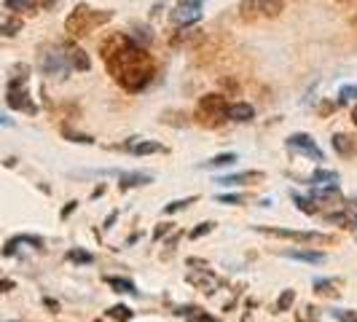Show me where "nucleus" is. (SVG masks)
<instances>
[{
    "mask_svg": "<svg viewBox=\"0 0 357 322\" xmlns=\"http://www.w3.org/2000/svg\"><path fill=\"white\" fill-rule=\"evenodd\" d=\"M105 68L110 72V78L124 91H129V94H137V91L148 89L153 84V78H156V70H159L156 59L135 38L126 43L121 52L107 56Z\"/></svg>",
    "mask_w": 357,
    "mask_h": 322,
    "instance_id": "nucleus-1",
    "label": "nucleus"
},
{
    "mask_svg": "<svg viewBox=\"0 0 357 322\" xmlns=\"http://www.w3.org/2000/svg\"><path fill=\"white\" fill-rule=\"evenodd\" d=\"M110 19H113V11H110V8L97 11V8L86 6V3H78L70 11V17L65 19V30H68V36H73V38H84V36H89L91 30L107 24Z\"/></svg>",
    "mask_w": 357,
    "mask_h": 322,
    "instance_id": "nucleus-2",
    "label": "nucleus"
},
{
    "mask_svg": "<svg viewBox=\"0 0 357 322\" xmlns=\"http://www.w3.org/2000/svg\"><path fill=\"white\" fill-rule=\"evenodd\" d=\"M27 78H30V65H17L11 70V81H8V89H6V102L11 110L19 113H30L36 116L38 105L30 100V89H27Z\"/></svg>",
    "mask_w": 357,
    "mask_h": 322,
    "instance_id": "nucleus-3",
    "label": "nucleus"
},
{
    "mask_svg": "<svg viewBox=\"0 0 357 322\" xmlns=\"http://www.w3.org/2000/svg\"><path fill=\"white\" fill-rule=\"evenodd\" d=\"M226 110H229V100L223 97V94H204L202 100H199V107H197V121L202 126H207V129H215V126H220L226 121Z\"/></svg>",
    "mask_w": 357,
    "mask_h": 322,
    "instance_id": "nucleus-4",
    "label": "nucleus"
},
{
    "mask_svg": "<svg viewBox=\"0 0 357 322\" xmlns=\"http://www.w3.org/2000/svg\"><path fill=\"white\" fill-rule=\"evenodd\" d=\"M255 231L266 233V236H277V239H293V242H301V245H320V247H331V245H336V236H333V233L296 231V229H274V226H255Z\"/></svg>",
    "mask_w": 357,
    "mask_h": 322,
    "instance_id": "nucleus-5",
    "label": "nucleus"
},
{
    "mask_svg": "<svg viewBox=\"0 0 357 322\" xmlns=\"http://www.w3.org/2000/svg\"><path fill=\"white\" fill-rule=\"evenodd\" d=\"M40 70L46 72V75H52V78L65 81L73 70L68 56H65V49H49V52L40 54Z\"/></svg>",
    "mask_w": 357,
    "mask_h": 322,
    "instance_id": "nucleus-6",
    "label": "nucleus"
},
{
    "mask_svg": "<svg viewBox=\"0 0 357 322\" xmlns=\"http://www.w3.org/2000/svg\"><path fill=\"white\" fill-rule=\"evenodd\" d=\"M202 8H204V0H180L169 11V22L175 27H191L202 19Z\"/></svg>",
    "mask_w": 357,
    "mask_h": 322,
    "instance_id": "nucleus-7",
    "label": "nucleus"
},
{
    "mask_svg": "<svg viewBox=\"0 0 357 322\" xmlns=\"http://www.w3.org/2000/svg\"><path fill=\"white\" fill-rule=\"evenodd\" d=\"M287 148H290V151H296V153H304L306 159H312V161H325L322 148L314 143L309 135H304V132L290 135V137H287Z\"/></svg>",
    "mask_w": 357,
    "mask_h": 322,
    "instance_id": "nucleus-8",
    "label": "nucleus"
},
{
    "mask_svg": "<svg viewBox=\"0 0 357 322\" xmlns=\"http://www.w3.org/2000/svg\"><path fill=\"white\" fill-rule=\"evenodd\" d=\"M266 175L261 169H245V172H234V175H223L218 178L215 183L220 185H255V183H264Z\"/></svg>",
    "mask_w": 357,
    "mask_h": 322,
    "instance_id": "nucleus-9",
    "label": "nucleus"
},
{
    "mask_svg": "<svg viewBox=\"0 0 357 322\" xmlns=\"http://www.w3.org/2000/svg\"><path fill=\"white\" fill-rule=\"evenodd\" d=\"M312 201H320V204H328V207H336V204H344L347 199L341 197L339 185L336 183H331V185H317L312 194H309Z\"/></svg>",
    "mask_w": 357,
    "mask_h": 322,
    "instance_id": "nucleus-10",
    "label": "nucleus"
},
{
    "mask_svg": "<svg viewBox=\"0 0 357 322\" xmlns=\"http://www.w3.org/2000/svg\"><path fill=\"white\" fill-rule=\"evenodd\" d=\"M124 151L135 153V156H153V153H167V145L156 143V140H140V137H132L124 145Z\"/></svg>",
    "mask_w": 357,
    "mask_h": 322,
    "instance_id": "nucleus-11",
    "label": "nucleus"
},
{
    "mask_svg": "<svg viewBox=\"0 0 357 322\" xmlns=\"http://www.w3.org/2000/svg\"><path fill=\"white\" fill-rule=\"evenodd\" d=\"M129 40H132V36H126V33H107V36L100 40V46H97V49H100V56L107 59L110 54L121 52Z\"/></svg>",
    "mask_w": 357,
    "mask_h": 322,
    "instance_id": "nucleus-12",
    "label": "nucleus"
},
{
    "mask_svg": "<svg viewBox=\"0 0 357 322\" xmlns=\"http://www.w3.org/2000/svg\"><path fill=\"white\" fill-rule=\"evenodd\" d=\"M331 145H333V151L339 153L341 159L357 156V135H344V132H339V135H333Z\"/></svg>",
    "mask_w": 357,
    "mask_h": 322,
    "instance_id": "nucleus-13",
    "label": "nucleus"
},
{
    "mask_svg": "<svg viewBox=\"0 0 357 322\" xmlns=\"http://www.w3.org/2000/svg\"><path fill=\"white\" fill-rule=\"evenodd\" d=\"M62 49H65V56H68V62H70L73 70H81V72L91 70L89 54L84 52L81 46H73V43H68V46H62Z\"/></svg>",
    "mask_w": 357,
    "mask_h": 322,
    "instance_id": "nucleus-14",
    "label": "nucleus"
},
{
    "mask_svg": "<svg viewBox=\"0 0 357 322\" xmlns=\"http://www.w3.org/2000/svg\"><path fill=\"white\" fill-rule=\"evenodd\" d=\"M19 245H33V247H38V250H43V236H36V233H19V236L8 239V242L3 245V255L11 258V255L17 252Z\"/></svg>",
    "mask_w": 357,
    "mask_h": 322,
    "instance_id": "nucleus-15",
    "label": "nucleus"
},
{
    "mask_svg": "<svg viewBox=\"0 0 357 322\" xmlns=\"http://www.w3.org/2000/svg\"><path fill=\"white\" fill-rule=\"evenodd\" d=\"M255 116V107L250 102H231L229 110H226V118L229 121H236V124H245V121H252Z\"/></svg>",
    "mask_w": 357,
    "mask_h": 322,
    "instance_id": "nucleus-16",
    "label": "nucleus"
},
{
    "mask_svg": "<svg viewBox=\"0 0 357 322\" xmlns=\"http://www.w3.org/2000/svg\"><path fill=\"white\" fill-rule=\"evenodd\" d=\"M148 183H153V175H148V172H121V178H119V188H121V191H129V188L148 185Z\"/></svg>",
    "mask_w": 357,
    "mask_h": 322,
    "instance_id": "nucleus-17",
    "label": "nucleus"
},
{
    "mask_svg": "<svg viewBox=\"0 0 357 322\" xmlns=\"http://www.w3.org/2000/svg\"><path fill=\"white\" fill-rule=\"evenodd\" d=\"M285 258H293V261H304V263H325L328 261V255L320 250H282Z\"/></svg>",
    "mask_w": 357,
    "mask_h": 322,
    "instance_id": "nucleus-18",
    "label": "nucleus"
},
{
    "mask_svg": "<svg viewBox=\"0 0 357 322\" xmlns=\"http://www.w3.org/2000/svg\"><path fill=\"white\" fill-rule=\"evenodd\" d=\"M312 287H314L317 296H336L341 287V279H333V277H317V279L312 282Z\"/></svg>",
    "mask_w": 357,
    "mask_h": 322,
    "instance_id": "nucleus-19",
    "label": "nucleus"
},
{
    "mask_svg": "<svg viewBox=\"0 0 357 322\" xmlns=\"http://www.w3.org/2000/svg\"><path fill=\"white\" fill-rule=\"evenodd\" d=\"M188 282H191V285H197L202 293H215V285H218V279H215L207 268H202V277L188 274Z\"/></svg>",
    "mask_w": 357,
    "mask_h": 322,
    "instance_id": "nucleus-20",
    "label": "nucleus"
},
{
    "mask_svg": "<svg viewBox=\"0 0 357 322\" xmlns=\"http://www.w3.org/2000/svg\"><path fill=\"white\" fill-rule=\"evenodd\" d=\"M285 8V0H258V14L268 19H277Z\"/></svg>",
    "mask_w": 357,
    "mask_h": 322,
    "instance_id": "nucleus-21",
    "label": "nucleus"
},
{
    "mask_svg": "<svg viewBox=\"0 0 357 322\" xmlns=\"http://www.w3.org/2000/svg\"><path fill=\"white\" fill-rule=\"evenodd\" d=\"M3 3L11 14H36L38 11L36 0H3Z\"/></svg>",
    "mask_w": 357,
    "mask_h": 322,
    "instance_id": "nucleus-22",
    "label": "nucleus"
},
{
    "mask_svg": "<svg viewBox=\"0 0 357 322\" xmlns=\"http://www.w3.org/2000/svg\"><path fill=\"white\" fill-rule=\"evenodd\" d=\"M105 285L113 287L116 293H124V296H137V287L129 279H121V277H105Z\"/></svg>",
    "mask_w": 357,
    "mask_h": 322,
    "instance_id": "nucleus-23",
    "label": "nucleus"
},
{
    "mask_svg": "<svg viewBox=\"0 0 357 322\" xmlns=\"http://www.w3.org/2000/svg\"><path fill=\"white\" fill-rule=\"evenodd\" d=\"M309 183H312V185H331V183H339V172H333V169H314Z\"/></svg>",
    "mask_w": 357,
    "mask_h": 322,
    "instance_id": "nucleus-24",
    "label": "nucleus"
},
{
    "mask_svg": "<svg viewBox=\"0 0 357 322\" xmlns=\"http://www.w3.org/2000/svg\"><path fill=\"white\" fill-rule=\"evenodd\" d=\"M236 159H239L236 153H218L215 159H210L207 164H202V169H218V167H231V164Z\"/></svg>",
    "mask_w": 357,
    "mask_h": 322,
    "instance_id": "nucleus-25",
    "label": "nucleus"
},
{
    "mask_svg": "<svg viewBox=\"0 0 357 322\" xmlns=\"http://www.w3.org/2000/svg\"><path fill=\"white\" fill-rule=\"evenodd\" d=\"M68 261H70V263H78V266H89V263H94V255L86 250H81V247H73V250H68Z\"/></svg>",
    "mask_w": 357,
    "mask_h": 322,
    "instance_id": "nucleus-26",
    "label": "nucleus"
},
{
    "mask_svg": "<svg viewBox=\"0 0 357 322\" xmlns=\"http://www.w3.org/2000/svg\"><path fill=\"white\" fill-rule=\"evenodd\" d=\"M258 17V0H242L239 3V19L242 22H252Z\"/></svg>",
    "mask_w": 357,
    "mask_h": 322,
    "instance_id": "nucleus-27",
    "label": "nucleus"
},
{
    "mask_svg": "<svg viewBox=\"0 0 357 322\" xmlns=\"http://www.w3.org/2000/svg\"><path fill=\"white\" fill-rule=\"evenodd\" d=\"M194 201H199V197L175 199V201H169V204H164V215H175V213H180V210H185V207H191Z\"/></svg>",
    "mask_w": 357,
    "mask_h": 322,
    "instance_id": "nucleus-28",
    "label": "nucleus"
},
{
    "mask_svg": "<svg viewBox=\"0 0 357 322\" xmlns=\"http://www.w3.org/2000/svg\"><path fill=\"white\" fill-rule=\"evenodd\" d=\"M19 30H22V19H19V17L6 19V22H3V24H0V36H6V38H14V36H19Z\"/></svg>",
    "mask_w": 357,
    "mask_h": 322,
    "instance_id": "nucleus-29",
    "label": "nucleus"
},
{
    "mask_svg": "<svg viewBox=\"0 0 357 322\" xmlns=\"http://www.w3.org/2000/svg\"><path fill=\"white\" fill-rule=\"evenodd\" d=\"M357 100V84H344L339 89V105H349Z\"/></svg>",
    "mask_w": 357,
    "mask_h": 322,
    "instance_id": "nucleus-30",
    "label": "nucleus"
},
{
    "mask_svg": "<svg viewBox=\"0 0 357 322\" xmlns=\"http://www.w3.org/2000/svg\"><path fill=\"white\" fill-rule=\"evenodd\" d=\"M293 304H296V290H282L280 298H277V304H274V309H277V312H287Z\"/></svg>",
    "mask_w": 357,
    "mask_h": 322,
    "instance_id": "nucleus-31",
    "label": "nucleus"
},
{
    "mask_svg": "<svg viewBox=\"0 0 357 322\" xmlns=\"http://www.w3.org/2000/svg\"><path fill=\"white\" fill-rule=\"evenodd\" d=\"M293 201L298 204V210H301L304 215H314L317 210H320V207H317V204H314L312 199H309V197H301V194H293Z\"/></svg>",
    "mask_w": 357,
    "mask_h": 322,
    "instance_id": "nucleus-32",
    "label": "nucleus"
},
{
    "mask_svg": "<svg viewBox=\"0 0 357 322\" xmlns=\"http://www.w3.org/2000/svg\"><path fill=\"white\" fill-rule=\"evenodd\" d=\"M107 314H110V317H116V320H121V322H129L132 317H135V314H132V309L124 306V304L110 306V309H107Z\"/></svg>",
    "mask_w": 357,
    "mask_h": 322,
    "instance_id": "nucleus-33",
    "label": "nucleus"
},
{
    "mask_svg": "<svg viewBox=\"0 0 357 322\" xmlns=\"http://www.w3.org/2000/svg\"><path fill=\"white\" fill-rule=\"evenodd\" d=\"M62 135L70 140V143H84V145H91L94 143V137H89V135H81V132H70L68 126H62Z\"/></svg>",
    "mask_w": 357,
    "mask_h": 322,
    "instance_id": "nucleus-34",
    "label": "nucleus"
},
{
    "mask_svg": "<svg viewBox=\"0 0 357 322\" xmlns=\"http://www.w3.org/2000/svg\"><path fill=\"white\" fill-rule=\"evenodd\" d=\"M215 201H220V204H245L248 197L245 194H220V197H215Z\"/></svg>",
    "mask_w": 357,
    "mask_h": 322,
    "instance_id": "nucleus-35",
    "label": "nucleus"
},
{
    "mask_svg": "<svg viewBox=\"0 0 357 322\" xmlns=\"http://www.w3.org/2000/svg\"><path fill=\"white\" fill-rule=\"evenodd\" d=\"M213 229H215V223L213 220H207V223H199L194 231L188 233L191 239H202V236H207V233H213Z\"/></svg>",
    "mask_w": 357,
    "mask_h": 322,
    "instance_id": "nucleus-36",
    "label": "nucleus"
},
{
    "mask_svg": "<svg viewBox=\"0 0 357 322\" xmlns=\"http://www.w3.org/2000/svg\"><path fill=\"white\" fill-rule=\"evenodd\" d=\"M333 317L339 322H357V312H352V309H333Z\"/></svg>",
    "mask_w": 357,
    "mask_h": 322,
    "instance_id": "nucleus-37",
    "label": "nucleus"
},
{
    "mask_svg": "<svg viewBox=\"0 0 357 322\" xmlns=\"http://www.w3.org/2000/svg\"><path fill=\"white\" fill-rule=\"evenodd\" d=\"M188 322H215V317L207 314V312H202V309H197L194 314H188Z\"/></svg>",
    "mask_w": 357,
    "mask_h": 322,
    "instance_id": "nucleus-38",
    "label": "nucleus"
},
{
    "mask_svg": "<svg viewBox=\"0 0 357 322\" xmlns=\"http://www.w3.org/2000/svg\"><path fill=\"white\" fill-rule=\"evenodd\" d=\"M135 40H137L140 46H148V43H151V30H148V27H143V30L137 27V38H135Z\"/></svg>",
    "mask_w": 357,
    "mask_h": 322,
    "instance_id": "nucleus-39",
    "label": "nucleus"
},
{
    "mask_svg": "<svg viewBox=\"0 0 357 322\" xmlns=\"http://www.w3.org/2000/svg\"><path fill=\"white\" fill-rule=\"evenodd\" d=\"M169 229H172V223H159V229L153 231V239H161V236H167V233H169Z\"/></svg>",
    "mask_w": 357,
    "mask_h": 322,
    "instance_id": "nucleus-40",
    "label": "nucleus"
},
{
    "mask_svg": "<svg viewBox=\"0 0 357 322\" xmlns=\"http://www.w3.org/2000/svg\"><path fill=\"white\" fill-rule=\"evenodd\" d=\"M333 110H336V105H333V102H322V105L317 107V113H320V116H331Z\"/></svg>",
    "mask_w": 357,
    "mask_h": 322,
    "instance_id": "nucleus-41",
    "label": "nucleus"
},
{
    "mask_svg": "<svg viewBox=\"0 0 357 322\" xmlns=\"http://www.w3.org/2000/svg\"><path fill=\"white\" fill-rule=\"evenodd\" d=\"M8 290H14V279H0V296Z\"/></svg>",
    "mask_w": 357,
    "mask_h": 322,
    "instance_id": "nucleus-42",
    "label": "nucleus"
},
{
    "mask_svg": "<svg viewBox=\"0 0 357 322\" xmlns=\"http://www.w3.org/2000/svg\"><path fill=\"white\" fill-rule=\"evenodd\" d=\"M38 8H54L56 6V0H36Z\"/></svg>",
    "mask_w": 357,
    "mask_h": 322,
    "instance_id": "nucleus-43",
    "label": "nucleus"
},
{
    "mask_svg": "<svg viewBox=\"0 0 357 322\" xmlns=\"http://www.w3.org/2000/svg\"><path fill=\"white\" fill-rule=\"evenodd\" d=\"M75 207H78V201H68V207L62 210V217H68V215H70L73 210H75Z\"/></svg>",
    "mask_w": 357,
    "mask_h": 322,
    "instance_id": "nucleus-44",
    "label": "nucleus"
},
{
    "mask_svg": "<svg viewBox=\"0 0 357 322\" xmlns=\"http://www.w3.org/2000/svg\"><path fill=\"white\" fill-rule=\"evenodd\" d=\"M116 217H119V213H110L105 217V226H102V229H110V226H113V223H116Z\"/></svg>",
    "mask_w": 357,
    "mask_h": 322,
    "instance_id": "nucleus-45",
    "label": "nucleus"
},
{
    "mask_svg": "<svg viewBox=\"0 0 357 322\" xmlns=\"http://www.w3.org/2000/svg\"><path fill=\"white\" fill-rule=\"evenodd\" d=\"M102 194H105V185H100V188H94V194H91V199L102 197Z\"/></svg>",
    "mask_w": 357,
    "mask_h": 322,
    "instance_id": "nucleus-46",
    "label": "nucleus"
},
{
    "mask_svg": "<svg viewBox=\"0 0 357 322\" xmlns=\"http://www.w3.org/2000/svg\"><path fill=\"white\" fill-rule=\"evenodd\" d=\"M43 304L49 306V309H54V312H56V309H59V304H56V301H52V298H46V301H43Z\"/></svg>",
    "mask_w": 357,
    "mask_h": 322,
    "instance_id": "nucleus-47",
    "label": "nucleus"
},
{
    "mask_svg": "<svg viewBox=\"0 0 357 322\" xmlns=\"http://www.w3.org/2000/svg\"><path fill=\"white\" fill-rule=\"evenodd\" d=\"M0 126H11V121H8V118H3V116H0Z\"/></svg>",
    "mask_w": 357,
    "mask_h": 322,
    "instance_id": "nucleus-48",
    "label": "nucleus"
},
{
    "mask_svg": "<svg viewBox=\"0 0 357 322\" xmlns=\"http://www.w3.org/2000/svg\"><path fill=\"white\" fill-rule=\"evenodd\" d=\"M352 229H357V215L352 213Z\"/></svg>",
    "mask_w": 357,
    "mask_h": 322,
    "instance_id": "nucleus-49",
    "label": "nucleus"
},
{
    "mask_svg": "<svg viewBox=\"0 0 357 322\" xmlns=\"http://www.w3.org/2000/svg\"><path fill=\"white\" fill-rule=\"evenodd\" d=\"M352 121H355V126H357V107L352 110Z\"/></svg>",
    "mask_w": 357,
    "mask_h": 322,
    "instance_id": "nucleus-50",
    "label": "nucleus"
},
{
    "mask_svg": "<svg viewBox=\"0 0 357 322\" xmlns=\"http://www.w3.org/2000/svg\"><path fill=\"white\" fill-rule=\"evenodd\" d=\"M339 3H352V0H339Z\"/></svg>",
    "mask_w": 357,
    "mask_h": 322,
    "instance_id": "nucleus-51",
    "label": "nucleus"
}]
</instances>
